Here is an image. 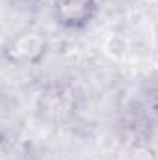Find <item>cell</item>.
Returning <instances> with one entry per match:
<instances>
[{
    "label": "cell",
    "instance_id": "1",
    "mask_svg": "<svg viewBox=\"0 0 158 160\" xmlns=\"http://www.w3.org/2000/svg\"><path fill=\"white\" fill-rule=\"evenodd\" d=\"M78 106V95L67 82H52L41 89L36 104V114L50 125H63L73 119Z\"/></svg>",
    "mask_w": 158,
    "mask_h": 160
},
{
    "label": "cell",
    "instance_id": "2",
    "mask_svg": "<svg viewBox=\"0 0 158 160\" xmlns=\"http://www.w3.org/2000/svg\"><path fill=\"white\" fill-rule=\"evenodd\" d=\"M48 41L43 32L26 28L11 36L4 45V58L13 65H37L47 56Z\"/></svg>",
    "mask_w": 158,
    "mask_h": 160
},
{
    "label": "cell",
    "instance_id": "3",
    "mask_svg": "<svg viewBox=\"0 0 158 160\" xmlns=\"http://www.w3.org/2000/svg\"><path fill=\"white\" fill-rule=\"evenodd\" d=\"M97 0H52V17L65 30H82L97 15Z\"/></svg>",
    "mask_w": 158,
    "mask_h": 160
},
{
    "label": "cell",
    "instance_id": "4",
    "mask_svg": "<svg viewBox=\"0 0 158 160\" xmlns=\"http://www.w3.org/2000/svg\"><path fill=\"white\" fill-rule=\"evenodd\" d=\"M17 2H22V4H32V2H36V0H17Z\"/></svg>",
    "mask_w": 158,
    "mask_h": 160
}]
</instances>
